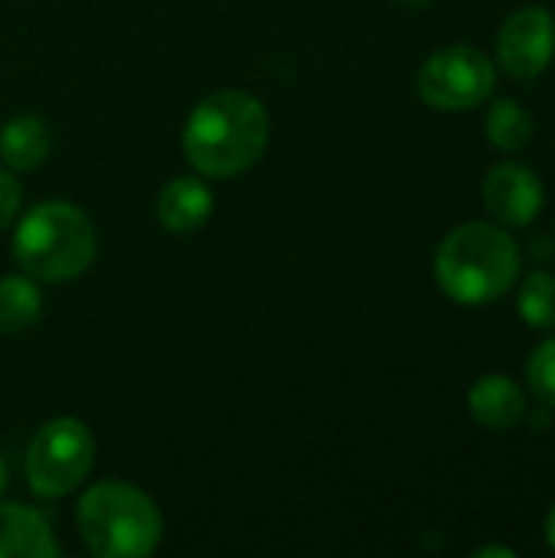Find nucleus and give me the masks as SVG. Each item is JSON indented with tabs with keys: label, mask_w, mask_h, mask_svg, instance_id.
Here are the masks:
<instances>
[{
	"label": "nucleus",
	"mask_w": 555,
	"mask_h": 558,
	"mask_svg": "<svg viewBox=\"0 0 555 558\" xmlns=\"http://www.w3.org/2000/svg\"><path fill=\"white\" fill-rule=\"evenodd\" d=\"M268 137V108L242 88H219L190 111L183 124V154L196 173L229 180L258 163Z\"/></svg>",
	"instance_id": "f257e3e1"
},
{
	"label": "nucleus",
	"mask_w": 555,
	"mask_h": 558,
	"mask_svg": "<svg viewBox=\"0 0 555 558\" xmlns=\"http://www.w3.org/2000/svg\"><path fill=\"white\" fill-rule=\"evenodd\" d=\"M523 275V252L500 222H464L435 252V281L461 307H484L514 291Z\"/></svg>",
	"instance_id": "f03ea898"
},
{
	"label": "nucleus",
	"mask_w": 555,
	"mask_h": 558,
	"mask_svg": "<svg viewBox=\"0 0 555 558\" xmlns=\"http://www.w3.org/2000/svg\"><path fill=\"white\" fill-rule=\"evenodd\" d=\"M75 523L88 553L98 558H144L164 536L157 504L124 481L92 484L75 507Z\"/></svg>",
	"instance_id": "7ed1b4c3"
},
{
	"label": "nucleus",
	"mask_w": 555,
	"mask_h": 558,
	"mask_svg": "<svg viewBox=\"0 0 555 558\" xmlns=\"http://www.w3.org/2000/svg\"><path fill=\"white\" fill-rule=\"evenodd\" d=\"M98 252L92 219L62 199L33 206L13 235V255L20 268L36 281H72L88 271Z\"/></svg>",
	"instance_id": "20e7f679"
},
{
	"label": "nucleus",
	"mask_w": 555,
	"mask_h": 558,
	"mask_svg": "<svg viewBox=\"0 0 555 558\" xmlns=\"http://www.w3.org/2000/svg\"><path fill=\"white\" fill-rule=\"evenodd\" d=\"M95 464V438L79 418H52L36 428L26 448V484L43 500H59L82 487Z\"/></svg>",
	"instance_id": "39448f33"
},
{
	"label": "nucleus",
	"mask_w": 555,
	"mask_h": 558,
	"mask_svg": "<svg viewBox=\"0 0 555 558\" xmlns=\"http://www.w3.org/2000/svg\"><path fill=\"white\" fill-rule=\"evenodd\" d=\"M419 98L435 111H471L494 95L497 65L478 46L455 43L432 52L419 69Z\"/></svg>",
	"instance_id": "423d86ee"
},
{
	"label": "nucleus",
	"mask_w": 555,
	"mask_h": 558,
	"mask_svg": "<svg viewBox=\"0 0 555 558\" xmlns=\"http://www.w3.org/2000/svg\"><path fill=\"white\" fill-rule=\"evenodd\" d=\"M497 65L517 82H536L555 59V16L546 7L514 10L494 39Z\"/></svg>",
	"instance_id": "0eeeda50"
},
{
	"label": "nucleus",
	"mask_w": 555,
	"mask_h": 558,
	"mask_svg": "<svg viewBox=\"0 0 555 558\" xmlns=\"http://www.w3.org/2000/svg\"><path fill=\"white\" fill-rule=\"evenodd\" d=\"M481 199L500 226L523 229L543 213L546 190H543V180L527 163L504 160L487 170L481 183Z\"/></svg>",
	"instance_id": "6e6552de"
},
{
	"label": "nucleus",
	"mask_w": 555,
	"mask_h": 558,
	"mask_svg": "<svg viewBox=\"0 0 555 558\" xmlns=\"http://www.w3.org/2000/svg\"><path fill=\"white\" fill-rule=\"evenodd\" d=\"M530 412L527 392L507 373H487L468 389V415L487 432H514Z\"/></svg>",
	"instance_id": "1a4fd4ad"
},
{
	"label": "nucleus",
	"mask_w": 555,
	"mask_h": 558,
	"mask_svg": "<svg viewBox=\"0 0 555 558\" xmlns=\"http://www.w3.org/2000/svg\"><path fill=\"white\" fill-rule=\"evenodd\" d=\"M62 546L56 543L46 517L23 504L0 507V558H56Z\"/></svg>",
	"instance_id": "9d476101"
},
{
	"label": "nucleus",
	"mask_w": 555,
	"mask_h": 558,
	"mask_svg": "<svg viewBox=\"0 0 555 558\" xmlns=\"http://www.w3.org/2000/svg\"><path fill=\"white\" fill-rule=\"evenodd\" d=\"M213 213V193L200 177H177L157 196V222L167 232H196Z\"/></svg>",
	"instance_id": "9b49d317"
},
{
	"label": "nucleus",
	"mask_w": 555,
	"mask_h": 558,
	"mask_svg": "<svg viewBox=\"0 0 555 558\" xmlns=\"http://www.w3.org/2000/svg\"><path fill=\"white\" fill-rule=\"evenodd\" d=\"M52 137L43 118L36 114H16L0 128V160L7 170L26 173L43 167V160L49 157Z\"/></svg>",
	"instance_id": "f8f14e48"
},
{
	"label": "nucleus",
	"mask_w": 555,
	"mask_h": 558,
	"mask_svg": "<svg viewBox=\"0 0 555 558\" xmlns=\"http://www.w3.org/2000/svg\"><path fill=\"white\" fill-rule=\"evenodd\" d=\"M533 114L523 101L517 98H497L491 108H487V118H484V134L487 141L500 150V154H520L530 147L533 141Z\"/></svg>",
	"instance_id": "ddd939ff"
},
{
	"label": "nucleus",
	"mask_w": 555,
	"mask_h": 558,
	"mask_svg": "<svg viewBox=\"0 0 555 558\" xmlns=\"http://www.w3.org/2000/svg\"><path fill=\"white\" fill-rule=\"evenodd\" d=\"M43 314V291L29 275L0 278V333H23Z\"/></svg>",
	"instance_id": "4468645a"
},
{
	"label": "nucleus",
	"mask_w": 555,
	"mask_h": 558,
	"mask_svg": "<svg viewBox=\"0 0 555 558\" xmlns=\"http://www.w3.org/2000/svg\"><path fill=\"white\" fill-rule=\"evenodd\" d=\"M517 314L527 327L553 333L555 330V275L550 268L530 271L517 288Z\"/></svg>",
	"instance_id": "2eb2a0df"
},
{
	"label": "nucleus",
	"mask_w": 555,
	"mask_h": 558,
	"mask_svg": "<svg viewBox=\"0 0 555 558\" xmlns=\"http://www.w3.org/2000/svg\"><path fill=\"white\" fill-rule=\"evenodd\" d=\"M527 386L543 405L555 409V330L527 356Z\"/></svg>",
	"instance_id": "dca6fc26"
},
{
	"label": "nucleus",
	"mask_w": 555,
	"mask_h": 558,
	"mask_svg": "<svg viewBox=\"0 0 555 558\" xmlns=\"http://www.w3.org/2000/svg\"><path fill=\"white\" fill-rule=\"evenodd\" d=\"M20 203H23V193H20V183L13 177V170L0 167V229H7L16 219Z\"/></svg>",
	"instance_id": "f3484780"
},
{
	"label": "nucleus",
	"mask_w": 555,
	"mask_h": 558,
	"mask_svg": "<svg viewBox=\"0 0 555 558\" xmlns=\"http://www.w3.org/2000/svg\"><path fill=\"white\" fill-rule=\"evenodd\" d=\"M474 558H517V549H510V546H481V549H474Z\"/></svg>",
	"instance_id": "a211bd4d"
},
{
	"label": "nucleus",
	"mask_w": 555,
	"mask_h": 558,
	"mask_svg": "<svg viewBox=\"0 0 555 558\" xmlns=\"http://www.w3.org/2000/svg\"><path fill=\"white\" fill-rule=\"evenodd\" d=\"M540 405H543V402H540ZM553 412L555 409L543 405V412H533V415L527 412V418H530V425H533L536 432H546V428H550V422H553Z\"/></svg>",
	"instance_id": "6ab92c4d"
},
{
	"label": "nucleus",
	"mask_w": 555,
	"mask_h": 558,
	"mask_svg": "<svg viewBox=\"0 0 555 558\" xmlns=\"http://www.w3.org/2000/svg\"><path fill=\"white\" fill-rule=\"evenodd\" d=\"M543 533H546V543H550V549H553V553H555V504H553V507H550V513H546Z\"/></svg>",
	"instance_id": "aec40b11"
},
{
	"label": "nucleus",
	"mask_w": 555,
	"mask_h": 558,
	"mask_svg": "<svg viewBox=\"0 0 555 558\" xmlns=\"http://www.w3.org/2000/svg\"><path fill=\"white\" fill-rule=\"evenodd\" d=\"M550 245H553L550 239H533V248H530V252H533L536 258H550V255H553V248H550Z\"/></svg>",
	"instance_id": "412c9836"
},
{
	"label": "nucleus",
	"mask_w": 555,
	"mask_h": 558,
	"mask_svg": "<svg viewBox=\"0 0 555 558\" xmlns=\"http://www.w3.org/2000/svg\"><path fill=\"white\" fill-rule=\"evenodd\" d=\"M396 3H402V7H409V10H422V7H429V0H396Z\"/></svg>",
	"instance_id": "4be33fe9"
},
{
	"label": "nucleus",
	"mask_w": 555,
	"mask_h": 558,
	"mask_svg": "<svg viewBox=\"0 0 555 558\" xmlns=\"http://www.w3.org/2000/svg\"><path fill=\"white\" fill-rule=\"evenodd\" d=\"M3 487H7V468H3V461H0V494H3Z\"/></svg>",
	"instance_id": "5701e85b"
}]
</instances>
